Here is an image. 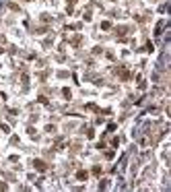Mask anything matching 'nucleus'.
I'll return each mask as SVG.
<instances>
[{
	"mask_svg": "<svg viewBox=\"0 0 171 192\" xmlns=\"http://www.w3.org/2000/svg\"><path fill=\"white\" fill-rule=\"evenodd\" d=\"M35 167H37V169H46V163H41V161H35Z\"/></svg>",
	"mask_w": 171,
	"mask_h": 192,
	"instance_id": "f257e3e1",
	"label": "nucleus"
}]
</instances>
